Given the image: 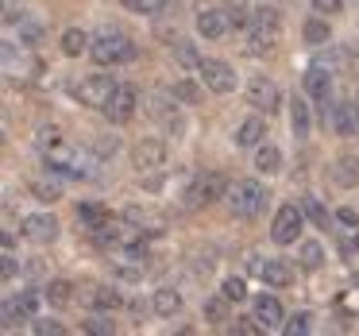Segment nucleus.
<instances>
[{
	"label": "nucleus",
	"mask_w": 359,
	"mask_h": 336,
	"mask_svg": "<svg viewBox=\"0 0 359 336\" xmlns=\"http://www.w3.org/2000/svg\"><path fill=\"white\" fill-rule=\"evenodd\" d=\"M89 55H93L97 66H120V62H132L140 55V47L120 32H101L93 39V47H89Z\"/></svg>",
	"instance_id": "nucleus-1"
},
{
	"label": "nucleus",
	"mask_w": 359,
	"mask_h": 336,
	"mask_svg": "<svg viewBox=\"0 0 359 336\" xmlns=\"http://www.w3.org/2000/svg\"><path fill=\"white\" fill-rule=\"evenodd\" d=\"M278 39H282L278 12L274 8H255V16H251V55H266V51H274Z\"/></svg>",
	"instance_id": "nucleus-2"
},
{
	"label": "nucleus",
	"mask_w": 359,
	"mask_h": 336,
	"mask_svg": "<svg viewBox=\"0 0 359 336\" xmlns=\"http://www.w3.org/2000/svg\"><path fill=\"white\" fill-rule=\"evenodd\" d=\"M228 205H232V213L236 217H243V220H251V217H259L263 213V205H266V189L259 186V182H236L232 189H228Z\"/></svg>",
	"instance_id": "nucleus-3"
},
{
	"label": "nucleus",
	"mask_w": 359,
	"mask_h": 336,
	"mask_svg": "<svg viewBox=\"0 0 359 336\" xmlns=\"http://www.w3.org/2000/svg\"><path fill=\"white\" fill-rule=\"evenodd\" d=\"M112 93H116L112 74H89V78L78 86V101L89 105V109H104V105L112 101Z\"/></svg>",
	"instance_id": "nucleus-4"
},
{
	"label": "nucleus",
	"mask_w": 359,
	"mask_h": 336,
	"mask_svg": "<svg viewBox=\"0 0 359 336\" xmlns=\"http://www.w3.org/2000/svg\"><path fill=\"white\" fill-rule=\"evenodd\" d=\"M197 74H201L205 89H212V93H232L236 89V70L228 62H220V58H201Z\"/></svg>",
	"instance_id": "nucleus-5"
},
{
	"label": "nucleus",
	"mask_w": 359,
	"mask_h": 336,
	"mask_svg": "<svg viewBox=\"0 0 359 336\" xmlns=\"http://www.w3.org/2000/svg\"><path fill=\"white\" fill-rule=\"evenodd\" d=\"M248 105H255L259 112H278L282 109V89L274 86L271 78H263V74H255V78L248 81Z\"/></svg>",
	"instance_id": "nucleus-6"
},
{
	"label": "nucleus",
	"mask_w": 359,
	"mask_h": 336,
	"mask_svg": "<svg viewBox=\"0 0 359 336\" xmlns=\"http://www.w3.org/2000/svg\"><path fill=\"white\" fill-rule=\"evenodd\" d=\"M302 205H282L278 213H274V224H271V240L274 243H297V232H302Z\"/></svg>",
	"instance_id": "nucleus-7"
},
{
	"label": "nucleus",
	"mask_w": 359,
	"mask_h": 336,
	"mask_svg": "<svg viewBox=\"0 0 359 336\" xmlns=\"http://www.w3.org/2000/svg\"><path fill=\"white\" fill-rule=\"evenodd\" d=\"M135 109H140V89L135 86H116L112 101L104 105V116H109L112 124H128V120L135 116Z\"/></svg>",
	"instance_id": "nucleus-8"
},
{
	"label": "nucleus",
	"mask_w": 359,
	"mask_h": 336,
	"mask_svg": "<svg viewBox=\"0 0 359 336\" xmlns=\"http://www.w3.org/2000/svg\"><path fill=\"white\" fill-rule=\"evenodd\" d=\"M224 189H228L224 174H217V170L197 174L194 186H189V194H186V205H209V201H217V197L224 194Z\"/></svg>",
	"instance_id": "nucleus-9"
},
{
	"label": "nucleus",
	"mask_w": 359,
	"mask_h": 336,
	"mask_svg": "<svg viewBox=\"0 0 359 336\" xmlns=\"http://www.w3.org/2000/svg\"><path fill=\"white\" fill-rule=\"evenodd\" d=\"M325 124H332L336 135H359V105L336 101L332 109H325Z\"/></svg>",
	"instance_id": "nucleus-10"
},
{
	"label": "nucleus",
	"mask_w": 359,
	"mask_h": 336,
	"mask_svg": "<svg viewBox=\"0 0 359 336\" xmlns=\"http://www.w3.org/2000/svg\"><path fill=\"white\" fill-rule=\"evenodd\" d=\"M24 240H32V243H55L58 240V220L50 217V213H32V217H24Z\"/></svg>",
	"instance_id": "nucleus-11"
},
{
	"label": "nucleus",
	"mask_w": 359,
	"mask_h": 336,
	"mask_svg": "<svg viewBox=\"0 0 359 336\" xmlns=\"http://www.w3.org/2000/svg\"><path fill=\"white\" fill-rule=\"evenodd\" d=\"M228 32H232V12H224V8L197 12V35H205V39H224Z\"/></svg>",
	"instance_id": "nucleus-12"
},
{
	"label": "nucleus",
	"mask_w": 359,
	"mask_h": 336,
	"mask_svg": "<svg viewBox=\"0 0 359 336\" xmlns=\"http://www.w3.org/2000/svg\"><path fill=\"white\" fill-rule=\"evenodd\" d=\"M124 220H128V224H132L140 236H158V232H166V217H163V213H155V209L128 205V209H124Z\"/></svg>",
	"instance_id": "nucleus-13"
},
{
	"label": "nucleus",
	"mask_w": 359,
	"mask_h": 336,
	"mask_svg": "<svg viewBox=\"0 0 359 336\" xmlns=\"http://www.w3.org/2000/svg\"><path fill=\"white\" fill-rule=\"evenodd\" d=\"M132 163L135 170H158V166H166V143L163 140H143L132 147Z\"/></svg>",
	"instance_id": "nucleus-14"
},
{
	"label": "nucleus",
	"mask_w": 359,
	"mask_h": 336,
	"mask_svg": "<svg viewBox=\"0 0 359 336\" xmlns=\"http://www.w3.org/2000/svg\"><path fill=\"white\" fill-rule=\"evenodd\" d=\"M328 93H332V70H325V66H309V70H305V97H313V101H328Z\"/></svg>",
	"instance_id": "nucleus-15"
},
{
	"label": "nucleus",
	"mask_w": 359,
	"mask_h": 336,
	"mask_svg": "<svg viewBox=\"0 0 359 336\" xmlns=\"http://www.w3.org/2000/svg\"><path fill=\"white\" fill-rule=\"evenodd\" d=\"M259 274H263V282L274 286V290H282V286L294 282V267H290V259H266V263L259 267Z\"/></svg>",
	"instance_id": "nucleus-16"
},
{
	"label": "nucleus",
	"mask_w": 359,
	"mask_h": 336,
	"mask_svg": "<svg viewBox=\"0 0 359 336\" xmlns=\"http://www.w3.org/2000/svg\"><path fill=\"white\" fill-rule=\"evenodd\" d=\"M332 182L344 189H355L359 186V155H340L332 163Z\"/></svg>",
	"instance_id": "nucleus-17"
},
{
	"label": "nucleus",
	"mask_w": 359,
	"mask_h": 336,
	"mask_svg": "<svg viewBox=\"0 0 359 336\" xmlns=\"http://www.w3.org/2000/svg\"><path fill=\"white\" fill-rule=\"evenodd\" d=\"M263 135H266V120L263 116H248L243 120L240 128H236V147H259V143H263Z\"/></svg>",
	"instance_id": "nucleus-18"
},
{
	"label": "nucleus",
	"mask_w": 359,
	"mask_h": 336,
	"mask_svg": "<svg viewBox=\"0 0 359 336\" xmlns=\"http://www.w3.org/2000/svg\"><path fill=\"white\" fill-rule=\"evenodd\" d=\"M255 321L263 328H282V305H278V297L259 294L255 297Z\"/></svg>",
	"instance_id": "nucleus-19"
},
{
	"label": "nucleus",
	"mask_w": 359,
	"mask_h": 336,
	"mask_svg": "<svg viewBox=\"0 0 359 336\" xmlns=\"http://www.w3.org/2000/svg\"><path fill=\"white\" fill-rule=\"evenodd\" d=\"M290 128H294L297 140H305V135L313 132V116H309V101H305V97H294V101H290Z\"/></svg>",
	"instance_id": "nucleus-20"
},
{
	"label": "nucleus",
	"mask_w": 359,
	"mask_h": 336,
	"mask_svg": "<svg viewBox=\"0 0 359 336\" xmlns=\"http://www.w3.org/2000/svg\"><path fill=\"white\" fill-rule=\"evenodd\" d=\"M43 302L55 305V309H66V305L74 302V286H70V282H62V278L47 282V286H43Z\"/></svg>",
	"instance_id": "nucleus-21"
},
{
	"label": "nucleus",
	"mask_w": 359,
	"mask_h": 336,
	"mask_svg": "<svg viewBox=\"0 0 359 336\" xmlns=\"http://www.w3.org/2000/svg\"><path fill=\"white\" fill-rule=\"evenodd\" d=\"M255 170H259V174H278V170H282V151L274 147V143H259V151H255Z\"/></svg>",
	"instance_id": "nucleus-22"
},
{
	"label": "nucleus",
	"mask_w": 359,
	"mask_h": 336,
	"mask_svg": "<svg viewBox=\"0 0 359 336\" xmlns=\"http://www.w3.org/2000/svg\"><path fill=\"white\" fill-rule=\"evenodd\" d=\"M297 263H302V271H320V263H325V248H320L317 240H302L297 243Z\"/></svg>",
	"instance_id": "nucleus-23"
},
{
	"label": "nucleus",
	"mask_w": 359,
	"mask_h": 336,
	"mask_svg": "<svg viewBox=\"0 0 359 336\" xmlns=\"http://www.w3.org/2000/svg\"><path fill=\"white\" fill-rule=\"evenodd\" d=\"M151 305H155L158 317H174V313L182 309V294H178V290H170V286H163V290H155Z\"/></svg>",
	"instance_id": "nucleus-24"
},
{
	"label": "nucleus",
	"mask_w": 359,
	"mask_h": 336,
	"mask_svg": "<svg viewBox=\"0 0 359 336\" xmlns=\"http://www.w3.org/2000/svg\"><path fill=\"white\" fill-rule=\"evenodd\" d=\"M89 305H93L97 313L120 309V290H112V286H93V294H89Z\"/></svg>",
	"instance_id": "nucleus-25"
},
{
	"label": "nucleus",
	"mask_w": 359,
	"mask_h": 336,
	"mask_svg": "<svg viewBox=\"0 0 359 336\" xmlns=\"http://www.w3.org/2000/svg\"><path fill=\"white\" fill-rule=\"evenodd\" d=\"M302 35H305V43H309V47H325V43H332V32H328V24H325L320 16L305 20Z\"/></svg>",
	"instance_id": "nucleus-26"
},
{
	"label": "nucleus",
	"mask_w": 359,
	"mask_h": 336,
	"mask_svg": "<svg viewBox=\"0 0 359 336\" xmlns=\"http://www.w3.org/2000/svg\"><path fill=\"white\" fill-rule=\"evenodd\" d=\"M78 220H81V228H89V232H97V228L109 220V213H104V205H97V201H86V205H78Z\"/></svg>",
	"instance_id": "nucleus-27"
},
{
	"label": "nucleus",
	"mask_w": 359,
	"mask_h": 336,
	"mask_svg": "<svg viewBox=\"0 0 359 336\" xmlns=\"http://www.w3.org/2000/svg\"><path fill=\"white\" fill-rule=\"evenodd\" d=\"M89 47H93V39H89L81 27H70V32H62V55L78 58L81 51H89Z\"/></svg>",
	"instance_id": "nucleus-28"
},
{
	"label": "nucleus",
	"mask_w": 359,
	"mask_h": 336,
	"mask_svg": "<svg viewBox=\"0 0 359 336\" xmlns=\"http://www.w3.org/2000/svg\"><path fill=\"white\" fill-rule=\"evenodd\" d=\"M174 101H182V105H197V101H201V86H197V81H189V78L174 81Z\"/></svg>",
	"instance_id": "nucleus-29"
},
{
	"label": "nucleus",
	"mask_w": 359,
	"mask_h": 336,
	"mask_svg": "<svg viewBox=\"0 0 359 336\" xmlns=\"http://www.w3.org/2000/svg\"><path fill=\"white\" fill-rule=\"evenodd\" d=\"M302 213L313 220L317 228H328V209L317 201V197H302Z\"/></svg>",
	"instance_id": "nucleus-30"
},
{
	"label": "nucleus",
	"mask_w": 359,
	"mask_h": 336,
	"mask_svg": "<svg viewBox=\"0 0 359 336\" xmlns=\"http://www.w3.org/2000/svg\"><path fill=\"white\" fill-rule=\"evenodd\" d=\"M128 12H140V16H155V12H163L166 0H120Z\"/></svg>",
	"instance_id": "nucleus-31"
},
{
	"label": "nucleus",
	"mask_w": 359,
	"mask_h": 336,
	"mask_svg": "<svg viewBox=\"0 0 359 336\" xmlns=\"http://www.w3.org/2000/svg\"><path fill=\"white\" fill-rule=\"evenodd\" d=\"M27 189H32L39 201H58V197H62V186H58V182H32Z\"/></svg>",
	"instance_id": "nucleus-32"
},
{
	"label": "nucleus",
	"mask_w": 359,
	"mask_h": 336,
	"mask_svg": "<svg viewBox=\"0 0 359 336\" xmlns=\"http://www.w3.org/2000/svg\"><path fill=\"white\" fill-rule=\"evenodd\" d=\"M220 294H224L228 302H243V297H248V282L243 278H224L220 282Z\"/></svg>",
	"instance_id": "nucleus-33"
},
{
	"label": "nucleus",
	"mask_w": 359,
	"mask_h": 336,
	"mask_svg": "<svg viewBox=\"0 0 359 336\" xmlns=\"http://www.w3.org/2000/svg\"><path fill=\"white\" fill-rule=\"evenodd\" d=\"M309 313H294V317H290L286 321V325H282V332H286V336H297V332H309Z\"/></svg>",
	"instance_id": "nucleus-34"
},
{
	"label": "nucleus",
	"mask_w": 359,
	"mask_h": 336,
	"mask_svg": "<svg viewBox=\"0 0 359 336\" xmlns=\"http://www.w3.org/2000/svg\"><path fill=\"white\" fill-rule=\"evenodd\" d=\"M174 55H178L182 66H197V62H201V55L194 51V43H178V47H174Z\"/></svg>",
	"instance_id": "nucleus-35"
},
{
	"label": "nucleus",
	"mask_w": 359,
	"mask_h": 336,
	"mask_svg": "<svg viewBox=\"0 0 359 336\" xmlns=\"http://www.w3.org/2000/svg\"><path fill=\"white\" fill-rule=\"evenodd\" d=\"M224 302H228L224 294H220V297H209V302H205V317H209V321H224Z\"/></svg>",
	"instance_id": "nucleus-36"
},
{
	"label": "nucleus",
	"mask_w": 359,
	"mask_h": 336,
	"mask_svg": "<svg viewBox=\"0 0 359 336\" xmlns=\"http://www.w3.org/2000/svg\"><path fill=\"white\" fill-rule=\"evenodd\" d=\"M313 12H320V16H336V12H344V0H313Z\"/></svg>",
	"instance_id": "nucleus-37"
},
{
	"label": "nucleus",
	"mask_w": 359,
	"mask_h": 336,
	"mask_svg": "<svg viewBox=\"0 0 359 336\" xmlns=\"http://www.w3.org/2000/svg\"><path fill=\"white\" fill-rule=\"evenodd\" d=\"M112 328H116V325H112V321H104V317H89L86 321V332H97V336H109Z\"/></svg>",
	"instance_id": "nucleus-38"
},
{
	"label": "nucleus",
	"mask_w": 359,
	"mask_h": 336,
	"mask_svg": "<svg viewBox=\"0 0 359 336\" xmlns=\"http://www.w3.org/2000/svg\"><path fill=\"white\" fill-rule=\"evenodd\" d=\"M16 317H27V313H24V305H20V302H8V305H4V328H12V325H16Z\"/></svg>",
	"instance_id": "nucleus-39"
},
{
	"label": "nucleus",
	"mask_w": 359,
	"mask_h": 336,
	"mask_svg": "<svg viewBox=\"0 0 359 336\" xmlns=\"http://www.w3.org/2000/svg\"><path fill=\"white\" fill-rule=\"evenodd\" d=\"M58 143H62V140H58V132H55V128H50V132H39V147H43V151L58 147Z\"/></svg>",
	"instance_id": "nucleus-40"
},
{
	"label": "nucleus",
	"mask_w": 359,
	"mask_h": 336,
	"mask_svg": "<svg viewBox=\"0 0 359 336\" xmlns=\"http://www.w3.org/2000/svg\"><path fill=\"white\" fill-rule=\"evenodd\" d=\"M32 328H35V332H43V336H47V332H55V336L62 332V325H58V321H35Z\"/></svg>",
	"instance_id": "nucleus-41"
},
{
	"label": "nucleus",
	"mask_w": 359,
	"mask_h": 336,
	"mask_svg": "<svg viewBox=\"0 0 359 336\" xmlns=\"http://www.w3.org/2000/svg\"><path fill=\"white\" fill-rule=\"evenodd\" d=\"M20 39L35 43V39H39V24H20Z\"/></svg>",
	"instance_id": "nucleus-42"
},
{
	"label": "nucleus",
	"mask_w": 359,
	"mask_h": 336,
	"mask_svg": "<svg viewBox=\"0 0 359 336\" xmlns=\"http://www.w3.org/2000/svg\"><path fill=\"white\" fill-rule=\"evenodd\" d=\"M20 305H24V313L32 317V313L39 309V294H24V297H20Z\"/></svg>",
	"instance_id": "nucleus-43"
},
{
	"label": "nucleus",
	"mask_w": 359,
	"mask_h": 336,
	"mask_svg": "<svg viewBox=\"0 0 359 336\" xmlns=\"http://www.w3.org/2000/svg\"><path fill=\"white\" fill-rule=\"evenodd\" d=\"M336 220H340V224H359V213L355 209H336Z\"/></svg>",
	"instance_id": "nucleus-44"
},
{
	"label": "nucleus",
	"mask_w": 359,
	"mask_h": 336,
	"mask_svg": "<svg viewBox=\"0 0 359 336\" xmlns=\"http://www.w3.org/2000/svg\"><path fill=\"white\" fill-rule=\"evenodd\" d=\"M251 321H255V317H251ZM251 321H240V325H232V332H259L263 325H251Z\"/></svg>",
	"instance_id": "nucleus-45"
},
{
	"label": "nucleus",
	"mask_w": 359,
	"mask_h": 336,
	"mask_svg": "<svg viewBox=\"0 0 359 336\" xmlns=\"http://www.w3.org/2000/svg\"><path fill=\"white\" fill-rule=\"evenodd\" d=\"M16 20H20V8L16 4H4V24H16Z\"/></svg>",
	"instance_id": "nucleus-46"
},
{
	"label": "nucleus",
	"mask_w": 359,
	"mask_h": 336,
	"mask_svg": "<svg viewBox=\"0 0 359 336\" xmlns=\"http://www.w3.org/2000/svg\"><path fill=\"white\" fill-rule=\"evenodd\" d=\"M355 248H359V232H355Z\"/></svg>",
	"instance_id": "nucleus-47"
}]
</instances>
